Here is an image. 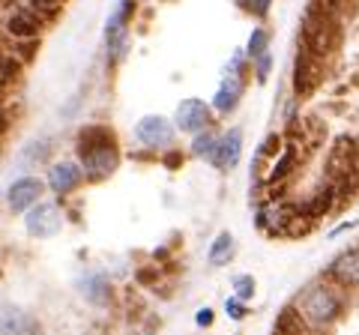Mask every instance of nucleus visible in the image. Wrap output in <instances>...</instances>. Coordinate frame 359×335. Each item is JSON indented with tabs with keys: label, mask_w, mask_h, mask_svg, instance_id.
Instances as JSON below:
<instances>
[{
	"label": "nucleus",
	"mask_w": 359,
	"mask_h": 335,
	"mask_svg": "<svg viewBox=\"0 0 359 335\" xmlns=\"http://www.w3.org/2000/svg\"><path fill=\"white\" fill-rule=\"evenodd\" d=\"M78 162L84 168V177L93 183L114 174L120 165L114 129L102 126V123H93V126H84L78 132Z\"/></svg>",
	"instance_id": "f257e3e1"
},
{
	"label": "nucleus",
	"mask_w": 359,
	"mask_h": 335,
	"mask_svg": "<svg viewBox=\"0 0 359 335\" xmlns=\"http://www.w3.org/2000/svg\"><path fill=\"white\" fill-rule=\"evenodd\" d=\"M341 308H344V299H341V290L335 282L309 285V290L299 296V303H297V311L302 315V320L314 329L332 327V323L341 317Z\"/></svg>",
	"instance_id": "f03ea898"
},
{
	"label": "nucleus",
	"mask_w": 359,
	"mask_h": 335,
	"mask_svg": "<svg viewBox=\"0 0 359 335\" xmlns=\"http://www.w3.org/2000/svg\"><path fill=\"white\" fill-rule=\"evenodd\" d=\"M323 81V57L311 54L309 48H297V57H294V93L297 99H306L320 87Z\"/></svg>",
	"instance_id": "7ed1b4c3"
},
{
	"label": "nucleus",
	"mask_w": 359,
	"mask_h": 335,
	"mask_svg": "<svg viewBox=\"0 0 359 335\" xmlns=\"http://www.w3.org/2000/svg\"><path fill=\"white\" fill-rule=\"evenodd\" d=\"M174 135H177L174 120H168L162 114H147L135 123V138L150 150H168L174 144Z\"/></svg>",
	"instance_id": "20e7f679"
},
{
	"label": "nucleus",
	"mask_w": 359,
	"mask_h": 335,
	"mask_svg": "<svg viewBox=\"0 0 359 335\" xmlns=\"http://www.w3.org/2000/svg\"><path fill=\"white\" fill-rule=\"evenodd\" d=\"M297 213H299V207L290 204L287 198H269L266 204H261V210H257V228L266 231V233H276V237L278 233L285 237L290 219Z\"/></svg>",
	"instance_id": "39448f33"
},
{
	"label": "nucleus",
	"mask_w": 359,
	"mask_h": 335,
	"mask_svg": "<svg viewBox=\"0 0 359 335\" xmlns=\"http://www.w3.org/2000/svg\"><path fill=\"white\" fill-rule=\"evenodd\" d=\"M63 225V216H60V210L57 204H51V200H39V204H33L27 210V216H25V228L30 237H54V233L60 231Z\"/></svg>",
	"instance_id": "423d86ee"
},
{
	"label": "nucleus",
	"mask_w": 359,
	"mask_h": 335,
	"mask_svg": "<svg viewBox=\"0 0 359 335\" xmlns=\"http://www.w3.org/2000/svg\"><path fill=\"white\" fill-rule=\"evenodd\" d=\"M210 123H212V105H207L204 99H183L174 111V126L180 132H189V135L210 129Z\"/></svg>",
	"instance_id": "0eeeda50"
},
{
	"label": "nucleus",
	"mask_w": 359,
	"mask_h": 335,
	"mask_svg": "<svg viewBox=\"0 0 359 335\" xmlns=\"http://www.w3.org/2000/svg\"><path fill=\"white\" fill-rule=\"evenodd\" d=\"M45 183H48V189L57 198H66L84 183V168H81V162H69V159L54 162L48 168V180Z\"/></svg>",
	"instance_id": "6e6552de"
},
{
	"label": "nucleus",
	"mask_w": 359,
	"mask_h": 335,
	"mask_svg": "<svg viewBox=\"0 0 359 335\" xmlns=\"http://www.w3.org/2000/svg\"><path fill=\"white\" fill-rule=\"evenodd\" d=\"M4 30H6L9 39H39L42 30H45V25L30 13L27 6L15 4L13 9H9L6 21H4Z\"/></svg>",
	"instance_id": "1a4fd4ad"
},
{
	"label": "nucleus",
	"mask_w": 359,
	"mask_h": 335,
	"mask_svg": "<svg viewBox=\"0 0 359 335\" xmlns=\"http://www.w3.org/2000/svg\"><path fill=\"white\" fill-rule=\"evenodd\" d=\"M42 192H45V183L39 177H18L6 192V204H9V210H15V213H27L33 204L42 200Z\"/></svg>",
	"instance_id": "9d476101"
},
{
	"label": "nucleus",
	"mask_w": 359,
	"mask_h": 335,
	"mask_svg": "<svg viewBox=\"0 0 359 335\" xmlns=\"http://www.w3.org/2000/svg\"><path fill=\"white\" fill-rule=\"evenodd\" d=\"M0 335H42V327L18 306L0 303Z\"/></svg>",
	"instance_id": "9b49d317"
},
{
	"label": "nucleus",
	"mask_w": 359,
	"mask_h": 335,
	"mask_svg": "<svg viewBox=\"0 0 359 335\" xmlns=\"http://www.w3.org/2000/svg\"><path fill=\"white\" fill-rule=\"evenodd\" d=\"M327 278L339 287H359V249H347L327 266Z\"/></svg>",
	"instance_id": "f8f14e48"
},
{
	"label": "nucleus",
	"mask_w": 359,
	"mask_h": 335,
	"mask_svg": "<svg viewBox=\"0 0 359 335\" xmlns=\"http://www.w3.org/2000/svg\"><path fill=\"white\" fill-rule=\"evenodd\" d=\"M240 156H243V132L231 129V132H224V135L219 138L216 153L210 156V162L216 165L219 171H231V168H237Z\"/></svg>",
	"instance_id": "ddd939ff"
},
{
	"label": "nucleus",
	"mask_w": 359,
	"mask_h": 335,
	"mask_svg": "<svg viewBox=\"0 0 359 335\" xmlns=\"http://www.w3.org/2000/svg\"><path fill=\"white\" fill-rule=\"evenodd\" d=\"M297 162H299V144L290 141V144H285V147H282V153L276 156V162H273V168H269V174H266V186H269V189L282 186L287 177L294 174Z\"/></svg>",
	"instance_id": "4468645a"
},
{
	"label": "nucleus",
	"mask_w": 359,
	"mask_h": 335,
	"mask_svg": "<svg viewBox=\"0 0 359 335\" xmlns=\"http://www.w3.org/2000/svg\"><path fill=\"white\" fill-rule=\"evenodd\" d=\"M243 78L240 75H224L216 96H212V111H219V114H231L233 108L240 105V96H243Z\"/></svg>",
	"instance_id": "2eb2a0df"
},
{
	"label": "nucleus",
	"mask_w": 359,
	"mask_h": 335,
	"mask_svg": "<svg viewBox=\"0 0 359 335\" xmlns=\"http://www.w3.org/2000/svg\"><path fill=\"white\" fill-rule=\"evenodd\" d=\"M335 198H339V192H335V186L332 183H327V186H320L318 192H311L302 204H297L299 207V213L302 216H309V219H320V216H327L330 210L335 207Z\"/></svg>",
	"instance_id": "dca6fc26"
},
{
	"label": "nucleus",
	"mask_w": 359,
	"mask_h": 335,
	"mask_svg": "<svg viewBox=\"0 0 359 335\" xmlns=\"http://www.w3.org/2000/svg\"><path fill=\"white\" fill-rule=\"evenodd\" d=\"M135 9H138V0H120L117 9L108 15V25H105V39H114L120 33L129 30V21L135 15Z\"/></svg>",
	"instance_id": "f3484780"
},
{
	"label": "nucleus",
	"mask_w": 359,
	"mask_h": 335,
	"mask_svg": "<svg viewBox=\"0 0 359 335\" xmlns=\"http://www.w3.org/2000/svg\"><path fill=\"white\" fill-rule=\"evenodd\" d=\"M84 296H87V303H93V306H105L108 299H111V282H108V275L105 273H90L84 278Z\"/></svg>",
	"instance_id": "a211bd4d"
},
{
	"label": "nucleus",
	"mask_w": 359,
	"mask_h": 335,
	"mask_svg": "<svg viewBox=\"0 0 359 335\" xmlns=\"http://www.w3.org/2000/svg\"><path fill=\"white\" fill-rule=\"evenodd\" d=\"M21 6H27L33 15H36L45 27L51 25V21H57L60 18V13H63V4L60 0H18Z\"/></svg>",
	"instance_id": "6ab92c4d"
},
{
	"label": "nucleus",
	"mask_w": 359,
	"mask_h": 335,
	"mask_svg": "<svg viewBox=\"0 0 359 335\" xmlns=\"http://www.w3.org/2000/svg\"><path fill=\"white\" fill-rule=\"evenodd\" d=\"M21 69H25V63L15 54H0V99L21 78Z\"/></svg>",
	"instance_id": "aec40b11"
},
{
	"label": "nucleus",
	"mask_w": 359,
	"mask_h": 335,
	"mask_svg": "<svg viewBox=\"0 0 359 335\" xmlns=\"http://www.w3.org/2000/svg\"><path fill=\"white\" fill-rule=\"evenodd\" d=\"M216 144H219V135L212 129H201L192 135V156L198 159H210L212 153H216Z\"/></svg>",
	"instance_id": "412c9836"
},
{
	"label": "nucleus",
	"mask_w": 359,
	"mask_h": 335,
	"mask_svg": "<svg viewBox=\"0 0 359 335\" xmlns=\"http://www.w3.org/2000/svg\"><path fill=\"white\" fill-rule=\"evenodd\" d=\"M231 254H233V237L231 233H219L216 240H212V245H210V264L212 266H222L224 261H231Z\"/></svg>",
	"instance_id": "4be33fe9"
},
{
	"label": "nucleus",
	"mask_w": 359,
	"mask_h": 335,
	"mask_svg": "<svg viewBox=\"0 0 359 335\" xmlns=\"http://www.w3.org/2000/svg\"><path fill=\"white\" fill-rule=\"evenodd\" d=\"M264 51H269V33L264 27H255L249 36V46H245V57L255 60V57H261Z\"/></svg>",
	"instance_id": "5701e85b"
},
{
	"label": "nucleus",
	"mask_w": 359,
	"mask_h": 335,
	"mask_svg": "<svg viewBox=\"0 0 359 335\" xmlns=\"http://www.w3.org/2000/svg\"><path fill=\"white\" fill-rule=\"evenodd\" d=\"M105 46H108V63H120L129 51V30L120 33V36H114V39H105Z\"/></svg>",
	"instance_id": "b1692460"
},
{
	"label": "nucleus",
	"mask_w": 359,
	"mask_h": 335,
	"mask_svg": "<svg viewBox=\"0 0 359 335\" xmlns=\"http://www.w3.org/2000/svg\"><path fill=\"white\" fill-rule=\"evenodd\" d=\"M36 42L39 39H9V54H15L21 63H30L36 54Z\"/></svg>",
	"instance_id": "393cba45"
},
{
	"label": "nucleus",
	"mask_w": 359,
	"mask_h": 335,
	"mask_svg": "<svg viewBox=\"0 0 359 335\" xmlns=\"http://www.w3.org/2000/svg\"><path fill=\"white\" fill-rule=\"evenodd\" d=\"M255 78H257V84H266V78H269V69H273V51H264L261 57H255Z\"/></svg>",
	"instance_id": "a878e982"
},
{
	"label": "nucleus",
	"mask_w": 359,
	"mask_h": 335,
	"mask_svg": "<svg viewBox=\"0 0 359 335\" xmlns=\"http://www.w3.org/2000/svg\"><path fill=\"white\" fill-rule=\"evenodd\" d=\"M233 294H237V299H252L255 296V278L252 275H237L233 278Z\"/></svg>",
	"instance_id": "bb28decb"
},
{
	"label": "nucleus",
	"mask_w": 359,
	"mask_h": 335,
	"mask_svg": "<svg viewBox=\"0 0 359 335\" xmlns=\"http://www.w3.org/2000/svg\"><path fill=\"white\" fill-rule=\"evenodd\" d=\"M278 147H282V138H278V135H266L264 144H261V153H257V159H269V156L282 153Z\"/></svg>",
	"instance_id": "cd10ccee"
},
{
	"label": "nucleus",
	"mask_w": 359,
	"mask_h": 335,
	"mask_svg": "<svg viewBox=\"0 0 359 335\" xmlns=\"http://www.w3.org/2000/svg\"><path fill=\"white\" fill-rule=\"evenodd\" d=\"M243 4H245L249 13H255L257 18H264L269 13V6H273V0H243Z\"/></svg>",
	"instance_id": "c85d7f7f"
},
{
	"label": "nucleus",
	"mask_w": 359,
	"mask_h": 335,
	"mask_svg": "<svg viewBox=\"0 0 359 335\" xmlns=\"http://www.w3.org/2000/svg\"><path fill=\"white\" fill-rule=\"evenodd\" d=\"M228 317H233V320H243L245 317V306H243V299H228Z\"/></svg>",
	"instance_id": "c756f323"
},
{
	"label": "nucleus",
	"mask_w": 359,
	"mask_h": 335,
	"mask_svg": "<svg viewBox=\"0 0 359 335\" xmlns=\"http://www.w3.org/2000/svg\"><path fill=\"white\" fill-rule=\"evenodd\" d=\"M6 129H9V114H6V108H4V99H0V132L6 135Z\"/></svg>",
	"instance_id": "7c9ffc66"
},
{
	"label": "nucleus",
	"mask_w": 359,
	"mask_h": 335,
	"mask_svg": "<svg viewBox=\"0 0 359 335\" xmlns=\"http://www.w3.org/2000/svg\"><path fill=\"white\" fill-rule=\"evenodd\" d=\"M198 323H201V327H210V323H212V311L210 308H201L198 311Z\"/></svg>",
	"instance_id": "2f4dec72"
},
{
	"label": "nucleus",
	"mask_w": 359,
	"mask_h": 335,
	"mask_svg": "<svg viewBox=\"0 0 359 335\" xmlns=\"http://www.w3.org/2000/svg\"><path fill=\"white\" fill-rule=\"evenodd\" d=\"M0 141H4V132H0Z\"/></svg>",
	"instance_id": "473e14b6"
},
{
	"label": "nucleus",
	"mask_w": 359,
	"mask_h": 335,
	"mask_svg": "<svg viewBox=\"0 0 359 335\" xmlns=\"http://www.w3.org/2000/svg\"><path fill=\"white\" fill-rule=\"evenodd\" d=\"M60 4H66V0H60Z\"/></svg>",
	"instance_id": "72a5a7b5"
}]
</instances>
